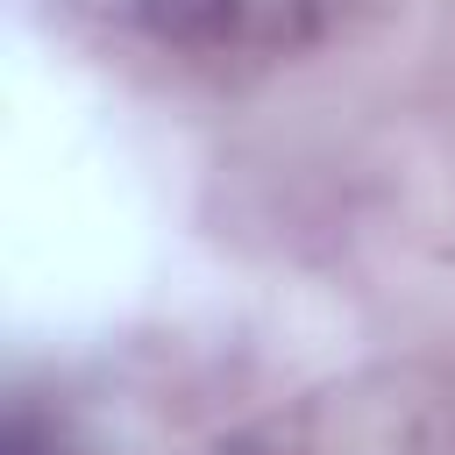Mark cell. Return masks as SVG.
Wrapping results in <instances>:
<instances>
[{"mask_svg": "<svg viewBox=\"0 0 455 455\" xmlns=\"http://www.w3.org/2000/svg\"><path fill=\"white\" fill-rule=\"evenodd\" d=\"M64 14L178 57H291L320 36L327 0H64Z\"/></svg>", "mask_w": 455, "mask_h": 455, "instance_id": "6da1fadb", "label": "cell"}]
</instances>
